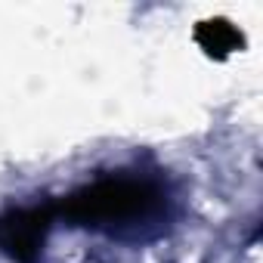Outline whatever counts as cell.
Wrapping results in <instances>:
<instances>
[{"instance_id":"obj_1","label":"cell","mask_w":263,"mask_h":263,"mask_svg":"<svg viewBox=\"0 0 263 263\" xmlns=\"http://www.w3.org/2000/svg\"><path fill=\"white\" fill-rule=\"evenodd\" d=\"M164 211V195L158 186L146 180H130V177H111L99 180L81 192H74L62 214L74 223L105 229L111 235H127L130 229L140 232L152 220H158Z\"/></svg>"},{"instance_id":"obj_2","label":"cell","mask_w":263,"mask_h":263,"mask_svg":"<svg viewBox=\"0 0 263 263\" xmlns=\"http://www.w3.org/2000/svg\"><path fill=\"white\" fill-rule=\"evenodd\" d=\"M50 217H53L50 208H25L0 217V248L22 263H31L44 245Z\"/></svg>"},{"instance_id":"obj_3","label":"cell","mask_w":263,"mask_h":263,"mask_svg":"<svg viewBox=\"0 0 263 263\" xmlns=\"http://www.w3.org/2000/svg\"><path fill=\"white\" fill-rule=\"evenodd\" d=\"M195 41H198V47L208 53V56H214V59H226V56H232L235 50H241V34L226 22V19H211V22H201L198 28H195Z\"/></svg>"}]
</instances>
